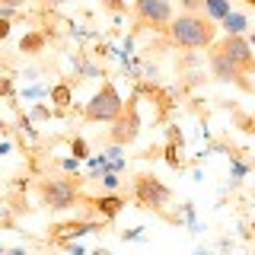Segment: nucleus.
<instances>
[{"instance_id": "f257e3e1", "label": "nucleus", "mask_w": 255, "mask_h": 255, "mask_svg": "<svg viewBox=\"0 0 255 255\" xmlns=\"http://www.w3.org/2000/svg\"><path fill=\"white\" fill-rule=\"evenodd\" d=\"M166 35L179 48H211L217 38V22L207 19L204 13H182L172 16V22L166 26Z\"/></svg>"}, {"instance_id": "f03ea898", "label": "nucleus", "mask_w": 255, "mask_h": 255, "mask_svg": "<svg viewBox=\"0 0 255 255\" xmlns=\"http://www.w3.org/2000/svg\"><path fill=\"white\" fill-rule=\"evenodd\" d=\"M122 109H125V99L118 96V90L112 83H102L99 90H96V96L86 102L83 118H86V122H106V125H112L118 115H122Z\"/></svg>"}, {"instance_id": "7ed1b4c3", "label": "nucleus", "mask_w": 255, "mask_h": 255, "mask_svg": "<svg viewBox=\"0 0 255 255\" xmlns=\"http://www.w3.org/2000/svg\"><path fill=\"white\" fill-rule=\"evenodd\" d=\"M38 198L48 211H70L80 198V182L74 179H45L38 185Z\"/></svg>"}, {"instance_id": "20e7f679", "label": "nucleus", "mask_w": 255, "mask_h": 255, "mask_svg": "<svg viewBox=\"0 0 255 255\" xmlns=\"http://www.w3.org/2000/svg\"><path fill=\"white\" fill-rule=\"evenodd\" d=\"M131 191H134V201H137L140 207H150V211H163V207L169 204V198H172V191L150 172L134 175V188Z\"/></svg>"}, {"instance_id": "39448f33", "label": "nucleus", "mask_w": 255, "mask_h": 255, "mask_svg": "<svg viewBox=\"0 0 255 255\" xmlns=\"http://www.w3.org/2000/svg\"><path fill=\"white\" fill-rule=\"evenodd\" d=\"M140 134V112H137V99H128V106L122 109V115L112 122L109 128V140L115 143V147H128V143H134Z\"/></svg>"}, {"instance_id": "423d86ee", "label": "nucleus", "mask_w": 255, "mask_h": 255, "mask_svg": "<svg viewBox=\"0 0 255 255\" xmlns=\"http://www.w3.org/2000/svg\"><path fill=\"white\" fill-rule=\"evenodd\" d=\"M131 10H134L140 26H150L156 32H166V26L172 22V3L169 0H134Z\"/></svg>"}, {"instance_id": "0eeeda50", "label": "nucleus", "mask_w": 255, "mask_h": 255, "mask_svg": "<svg viewBox=\"0 0 255 255\" xmlns=\"http://www.w3.org/2000/svg\"><path fill=\"white\" fill-rule=\"evenodd\" d=\"M214 48H217L220 54H227L243 74H255V51H252V45L246 42L243 35H227V38H220Z\"/></svg>"}, {"instance_id": "6e6552de", "label": "nucleus", "mask_w": 255, "mask_h": 255, "mask_svg": "<svg viewBox=\"0 0 255 255\" xmlns=\"http://www.w3.org/2000/svg\"><path fill=\"white\" fill-rule=\"evenodd\" d=\"M207 64H211V74L217 77L220 83H243V70H239L227 54H220L214 45H211V54H207Z\"/></svg>"}, {"instance_id": "1a4fd4ad", "label": "nucleus", "mask_w": 255, "mask_h": 255, "mask_svg": "<svg viewBox=\"0 0 255 255\" xmlns=\"http://www.w3.org/2000/svg\"><path fill=\"white\" fill-rule=\"evenodd\" d=\"M42 48H45V35H42V32H29V35H22V42H19V51H29V54L42 51Z\"/></svg>"}, {"instance_id": "9d476101", "label": "nucleus", "mask_w": 255, "mask_h": 255, "mask_svg": "<svg viewBox=\"0 0 255 255\" xmlns=\"http://www.w3.org/2000/svg\"><path fill=\"white\" fill-rule=\"evenodd\" d=\"M93 204L99 207V211L106 214V217H115V214L122 211V198H96Z\"/></svg>"}, {"instance_id": "9b49d317", "label": "nucleus", "mask_w": 255, "mask_h": 255, "mask_svg": "<svg viewBox=\"0 0 255 255\" xmlns=\"http://www.w3.org/2000/svg\"><path fill=\"white\" fill-rule=\"evenodd\" d=\"M51 102H58V106H70V86H54L51 90Z\"/></svg>"}, {"instance_id": "f8f14e48", "label": "nucleus", "mask_w": 255, "mask_h": 255, "mask_svg": "<svg viewBox=\"0 0 255 255\" xmlns=\"http://www.w3.org/2000/svg\"><path fill=\"white\" fill-rule=\"evenodd\" d=\"M223 26H227V35H239V32H243V16H230L227 13V19H223Z\"/></svg>"}, {"instance_id": "ddd939ff", "label": "nucleus", "mask_w": 255, "mask_h": 255, "mask_svg": "<svg viewBox=\"0 0 255 255\" xmlns=\"http://www.w3.org/2000/svg\"><path fill=\"white\" fill-rule=\"evenodd\" d=\"M179 6L185 13H201L204 10V0H179Z\"/></svg>"}, {"instance_id": "4468645a", "label": "nucleus", "mask_w": 255, "mask_h": 255, "mask_svg": "<svg viewBox=\"0 0 255 255\" xmlns=\"http://www.w3.org/2000/svg\"><path fill=\"white\" fill-rule=\"evenodd\" d=\"M74 153L77 156H86V143L83 140H74Z\"/></svg>"}, {"instance_id": "2eb2a0df", "label": "nucleus", "mask_w": 255, "mask_h": 255, "mask_svg": "<svg viewBox=\"0 0 255 255\" xmlns=\"http://www.w3.org/2000/svg\"><path fill=\"white\" fill-rule=\"evenodd\" d=\"M6 35H10V22H6V19H0V42H3Z\"/></svg>"}, {"instance_id": "dca6fc26", "label": "nucleus", "mask_w": 255, "mask_h": 255, "mask_svg": "<svg viewBox=\"0 0 255 255\" xmlns=\"http://www.w3.org/2000/svg\"><path fill=\"white\" fill-rule=\"evenodd\" d=\"M26 0H0V6H10V10H16V6H22Z\"/></svg>"}, {"instance_id": "f3484780", "label": "nucleus", "mask_w": 255, "mask_h": 255, "mask_svg": "<svg viewBox=\"0 0 255 255\" xmlns=\"http://www.w3.org/2000/svg\"><path fill=\"white\" fill-rule=\"evenodd\" d=\"M0 93H13V83H10V80H0Z\"/></svg>"}, {"instance_id": "a211bd4d", "label": "nucleus", "mask_w": 255, "mask_h": 255, "mask_svg": "<svg viewBox=\"0 0 255 255\" xmlns=\"http://www.w3.org/2000/svg\"><path fill=\"white\" fill-rule=\"evenodd\" d=\"M42 3H48V6H61V3H67V0H42Z\"/></svg>"}]
</instances>
